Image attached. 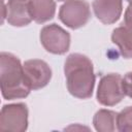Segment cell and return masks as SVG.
I'll use <instances>...</instances> for the list:
<instances>
[{
  "mask_svg": "<svg viewBox=\"0 0 132 132\" xmlns=\"http://www.w3.org/2000/svg\"><path fill=\"white\" fill-rule=\"evenodd\" d=\"M64 74L69 93L79 99L92 96L96 76L91 60L78 53L70 54L64 63Z\"/></svg>",
  "mask_w": 132,
  "mask_h": 132,
  "instance_id": "6da1fadb",
  "label": "cell"
},
{
  "mask_svg": "<svg viewBox=\"0 0 132 132\" xmlns=\"http://www.w3.org/2000/svg\"><path fill=\"white\" fill-rule=\"evenodd\" d=\"M0 84L2 96L6 100L25 98L31 91L25 77L24 67L13 54L2 52L0 55Z\"/></svg>",
  "mask_w": 132,
  "mask_h": 132,
  "instance_id": "7a4b0ae2",
  "label": "cell"
},
{
  "mask_svg": "<svg viewBox=\"0 0 132 132\" xmlns=\"http://www.w3.org/2000/svg\"><path fill=\"white\" fill-rule=\"evenodd\" d=\"M123 77L119 73H108L101 77L97 88V101L104 106H113L125 97Z\"/></svg>",
  "mask_w": 132,
  "mask_h": 132,
  "instance_id": "3957f363",
  "label": "cell"
},
{
  "mask_svg": "<svg viewBox=\"0 0 132 132\" xmlns=\"http://www.w3.org/2000/svg\"><path fill=\"white\" fill-rule=\"evenodd\" d=\"M91 18L90 4L86 0L66 1L59 10L60 21L71 29L84 27Z\"/></svg>",
  "mask_w": 132,
  "mask_h": 132,
  "instance_id": "277c9868",
  "label": "cell"
},
{
  "mask_svg": "<svg viewBox=\"0 0 132 132\" xmlns=\"http://www.w3.org/2000/svg\"><path fill=\"white\" fill-rule=\"evenodd\" d=\"M40 42L48 53L63 55L70 47V35L57 24H51L41 29Z\"/></svg>",
  "mask_w": 132,
  "mask_h": 132,
  "instance_id": "5b68a950",
  "label": "cell"
},
{
  "mask_svg": "<svg viewBox=\"0 0 132 132\" xmlns=\"http://www.w3.org/2000/svg\"><path fill=\"white\" fill-rule=\"evenodd\" d=\"M28 128V107L24 103L4 105L0 113V129L24 132Z\"/></svg>",
  "mask_w": 132,
  "mask_h": 132,
  "instance_id": "8992f818",
  "label": "cell"
},
{
  "mask_svg": "<svg viewBox=\"0 0 132 132\" xmlns=\"http://www.w3.org/2000/svg\"><path fill=\"white\" fill-rule=\"evenodd\" d=\"M23 67L27 84L31 90L44 88L52 78V69L43 60H28L23 64Z\"/></svg>",
  "mask_w": 132,
  "mask_h": 132,
  "instance_id": "52a82bcc",
  "label": "cell"
},
{
  "mask_svg": "<svg viewBox=\"0 0 132 132\" xmlns=\"http://www.w3.org/2000/svg\"><path fill=\"white\" fill-rule=\"evenodd\" d=\"M111 40L125 59H132V5L125 11L123 25L113 29Z\"/></svg>",
  "mask_w": 132,
  "mask_h": 132,
  "instance_id": "ba28073f",
  "label": "cell"
},
{
  "mask_svg": "<svg viewBox=\"0 0 132 132\" xmlns=\"http://www.w3.org/2000/svg\"><path fill=\"white\" fill-rule=\"evenodd\" d=\"M30 0H8L4 7L7 23L13 27H24L31 23L32 16L29 6Z\"/></svg>",
  "mask_w": 132,
  "mask_h": 132,
  "instance_id": "9c48e42d",
  "label": "cell"
},
{
  "mask_svg": "<svg viewBox=\"0 0 132 132\" xmlns=\"http://www.w3.org/2000/svg\"><path fill=\"white\" fill-rule=\"evenodd\" d=\"M93 11L96 18L105 25L116 23L123 11V0H93Z\"/></svg>",
  "mask_w": 132,
  "mask_h": 132,
  "instance_id": "30bf717a",
  "label": "cell"
},
{
  "mask_svg": "<svg viewBox=\"0 0 132 132\" xmlns=\"http://www.w3.org/2000/svg\"><path fill=\"white\" fill-rule=\"evenodd\" d=\"M30 12L32 20L38 24H43L52 20L56 12L54 0H30Z\"/></svg>",
  "mask_w": 132,
  "mask_h": 132,
  "instance_id": "8fae6325",
  "label": "cell"
},
{
  "mask_svg": "<svg viewBox=\"0 0 132 132\" xmlns=\"http://www.w3.org/2000/svg\"><path fill=\"white\" fill-rule=\"evenodd\" d=\"M117 116L118 113L112 110L100 109L93 118V125L99 132L114 131L117 126Z\"/></svg>",
  "mask_w": 132,
  "mask_h": 132,
  "instance_id": "7c38bea8",
  "label": "cell"
},
{
  "mask_svg": "<svg viewBox=\"0 0 132 132\" xmlns=\"http://www.w3.org/2000/svg\"><path fill=\"white\" fill-rule=\"evenodd\" d=\"M117 129L121 132H132V106H127L118 113Z\"/></svg>",
  "mask_w": 132,
  "mask_h": 132,
  "instance_id": "4fadbf2b",
  "label": "cell"
},
{
  "mask_svg": "<svg viewBox=\"0 0 132 132\" xmlns=\"http://www.w3.org/2000/svg\"><path fill=\"white\" fill-rule=\"evenodd\" d=\"M123 89L125 95L132 99V71L127 72L123 77Z\"/></svg>",
  "mask_w": 132,
  "mask_h": 132,
  "instance_id": "5bb4252c",
  "label": "cell"
},
{
  "mask_svg": "<svg viewBox=\"0 0 132 132\" xmlns=\"http://www.w3.org/2000/svg\"><path fill=\"white\" fill-rule=\"evenodd\" d=\"M126 1H127V2H128L130 5H132V0H126Z\"/></svg>",
  "mask_w": 132,
  "mask_h": 132,
  "instance_id": "9a60e30c",
  "label": "cell"
},
{
  "mask_svg": "<svg viewBox=\"0 0 132 132\" xmlns=\"http://www.w3.org/2000/svg\"><path fill=\"white\" fill-rule=\"evenodd\" d=\"M58 1H65L66 2V1H69V0H58Z\"/></svg>",
  "mask_w": 132,
  "mask_h": 132,
  "instance_id": "2e32d148",
  "label": "cell"
}]
</instances>
